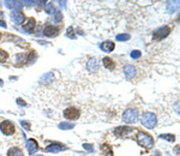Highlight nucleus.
Wrapping results in <instances>:
<instances>
[{
    "instance_id": "1",
    "label": "nucleus",
    "mask_w": 180,
    "mask_h": 156,
    "mask_svg": "<svg viewBox=\"0 0 180 156\" xmlns=\"http://www.w3.org/2000/svg\"><path fill=\"white\" fill-rule=\"evenodd\" d=\"M137 142H138V144H139L140 147L146 148V149H150V148L154 147V139H153V137L150 136V135H148V133H145V132H142V131L137 133Z\"/></svg>"
},
{
    "instance_id": "2",
    "label": "nucleus",
    "mask_w": 180,
    "mask_h": 156,
    "mask_svg": "<svg viewBox=\"0 0 180 156\" xmlns=\"http://www.w3.org/2000/svg\"><path fill=\"white\" fill-rule=\"evenodd\" d=\"M140 121H142V125L145 126L146 129H154L155 125H156L157 119H156V115H155L154 113H151V112H145V113L142 115Z\"/></svg>"
},
{
    "instance_id": "3",
    "label": "nucleus",
    "mask_w": 180,
    "mask_h": 156,
    "mask_svg": "<svg viewBox=\"0 0 180 156\" xmlns=\"http://www.w3.org/2000/svg\"><path fill=\"white\" fill-rule=\"evenodd\" d=\"M122 120L127 124H135L138 120V111L133 108L125 111V113L122 114Z\"/></svg>"
},
{
    "instance_id": "4",
    "label": "nucleus",
    "mask_w": 180,
    "mask_h": 156,
    "mask_svg": "<svg viewBox=\"0 0 180 156\" xmlns=\"http://www.w3.org/2000/svg\"><path fill=\"white\" fill-rule=\"evenodd\" d=\"M0 130H1V132H2L4 135L11 136V135H13V133L16 132V126H15V124H13L12 121H10V120H4V121L0 124Z\"/></svg>"
},
{
    "instance_id": "5",
    "label": "nucleus",
    "mask_w": 180,
    "mask_h": 156,
    "mask_svg": "<svg viewBox=\"0 0 180 156\" xmlns=\"http://www.w3.org/2000/svg\"><path fill=\"white\" fill-rule=\"evenodd\" d=\"M171 33V28L169 27H162L160 29H157L156 31H154L153 34V39L155 41H161V40L166 39Z\"/></svg>"
},
{
    "instance_id": "6",
    "label": "nucleus",
    "mask_w": 180,
    "mask_h": 156,
    "mask_svg": "<svg viewBox=\"0 0 180 156\" xmlns=\"http://www.w3.org/2000/svg\"><path fill=\"white\" fill-rule=\"evenodd\" d=\"M64 117L66 118L67 120H77L79 118V111L75 107H70L66 108L64 111Z\"/></svg>"
},
{
    "instance_id": "7",
    "label": "nucleus",
    "mask_w": 180,
    "mask_h": 156,
    "mask_svg": "<svg viewBox=\"0 0 180 156\" xmlns=\"http://www.w3.org/2000/svg\"><path fill=\"white\" fill-rule=\"evenodd\" d=\"M132 131H133L132 127H129V126H119V127H117V129L114 130V135L120 137V138H124V137L129 136Z\"/></svg>"
},
{
    "instance_id": "8",
    "label": "nucleus",
    "mask_w": 180,
    "mask_h": 156,
    "mask_svg": "<svg viewBox=\"0 0 180 156\" xmlns=\"http://www.w3.org/2000/svg\"><path fill=\"white\" fill-rule=\"evenodd\" d=\"M100 69V64H99V60L96 58H90L86 62V70L89 72H97Z\"/></svg>"
},
{
    "instance_id": "9",
    "label": "nucleus",
    "mask_w": 180,
    "mask_h": 156,
    "mask_svg": "<svg viewBox=\"0 0 180 156\" xmlns=\"http://www.w3.org/2000/svg\"><path fill=\"white\" fill-rule=\"evenodd\" d=\"M43 34H44V36H47V37H54V36H57V35L59 34V28L48 24V25L44 27Z\"/></svg>"
},
{
    "instance_id": "10",
    "label": "nucleus",
    "mask_w": 180,
    "mask_h": 156,
    "mask_svg": "<svg viewBox=\"0 0 180 156\" xmlns=\"http://www.w3.org/2000/svg\"><path fill=\"white\" fill-rule=\"evenodd\" d=\"M11 20H13L16 24H23V22L25 20V16L22 11L18 10H15L12 13H11Z\"/></svg>"
},
{
    "instance_id": "11",
    "label": "nucleus",
    "mask_w": 180,
    "mask_h": 156,
    "mask_svg": "<svg viewBox=\"0 0 180 156\" xmlns=\"http://www.w3.org/2000/svg\"><path fill=\"white\" fill-rule=\"evenodd\" d=\"M62 150H66V147L62 144H59V143H52L46 148V151H49V153H58V151H62Z\"/></svg>"
},
{
    "instance_id": "12",
    "label": "nucleus",
    "mask_w": 180,
    "mask_h": 156,
    "mask_svg": "<svg viewBox=\"0 0 180 156\" xmlns=\"http://www.w3.org/2000/svg\"><path fill=\"white\" fill-rule=\"evenodd\" d=\"M26 148H28V153L29 154H34V153H36L39 150V144H37V142L35 139L30 138L26 142Z\"/></svg>"
},
{
    "instance_id": "13",
    "label": "nucleus",
    "mask_w": 180,
    "mask_h": 156,
    "mask_svg": "<svg viewBox=\"0 0 180 156\" xmlns=\"http://www.w3.org/2000/svg\"><path fill=\"white\" fill-rule=\"evenodd\" d=\"M166 7H167V12L173 13L180 9V1H167Z\"/></svg>"
},
{
    "instance_id": "14",
    "label": "nucleus",
    "mask_w": 180,
    "mask_h": 156,
    "mask_svg": "<svg viewBox=\"0 0 180 156\" xmlns=\"http://www.w3.org/2000/svg\"><path fill=\"white\" fill-rule=\"evenodd\" d=\"M124 75H125L126 78L132 79V78L136 76V69H135V66H132V65H126L125 69H124Z\"/></svg>"
},
{
    "instance_id": "15",
    "label": "nucleus",
    "mask_w": 180,
    "mask_h": 156,
    "mask_svg": "<svg viewBox=\"0 0 180 156\" xmlns=\"http://www.w3.org/2000/svg\"><path fill=\"white\" fill-rule=\"evenodd\" d=\"M100 47H101V49H102L103 52L111 53V52H113V49H114L115 44H114V42H112V41H104V42H102V43H101Z\"/></svg>"
},
{
    "instance_id": "16",
    "label": "nucleus",
    "mask_w": 180,
    "mask_h": 156,
    "mask_svg": "<svg viewBox=\"0 0 180 156\" xmlns=\"http://www.w3.org/2000/svg\"><path fill=\"white\" fill-rule=\"evenodd\" d=\"M35 25H36L35 20H34V18H29V20H26V23H24V25H23V30L26 31V33H31V31L34 30Z\"/></svg>"
},
{
    "instance_id": "17",
    "label": "nucleus",
    "mask_w": 180,
    "mask_h": 156,
    "mask_svg": "<svg viewBox=\"0 0 180 156\" xmlns=\"http://www.w3.org/2000/svg\"><path fill=\"white\" fill-rule=\"evenodd\" d=\"M102 62H103V65H104V67L107 69V70H114L115 69V61H113V59L108 58V57H104V58L102 59Z\"/></svg>"
},
{
    "instance_id": "18",
    "label": "nucleus",
    "mask_w": 180,
    "mask_h": 156,
    "mask_svg": "<svg viewBox=\"0 0 180 156\" xmlns=\"http://www.w3.org/2000/svg\"><path fill=\"white\" fill-rule=\"evenodd\" d=\"M7 156H23V151L20 148L13 147L7 151Z\"/></svg>"
},
{
    "instance_id": "19",
    "label": "nucleus",
    "mask_w": 180,
    "mask_h": 156,
    "mask_svg": "<svg viewBox=\"0 0 180 156\" xmlns=\"http://www.w3.org/2000/svg\"><path fill=\"white\" fill-rule=\"evenodd\" d=\"M51 80H54V75H53L52 72H49V73H44V75L40 78V82L42 83V84L48 83V82H51Z\"/></svg>"
},
{
    "instance_id": "20",
    "label": "nucleus",
    "mask_w": 180,
    "mask_h": 156,
    "mask_svg": "<svg viewBox=\"0 0 180 156\" xmlns=\"http://www.w3.org/2000/svg\"><path fill=\"white\" fill-rule=\"evenodd\" d=\"M5 5L9 9H17L18 10L22 6V2L20 1H5Z\"/></svg>"
},
{
    "instance_id": "21",
    "label": "nucleus",
    "mask_w": 180,
    "mask_h": 156,
    "mask_svg": "<svg viewBox=\"0 0 180 156\" xmlns=\"http://www.w3.org/2000/svg\"><path fill=\"white\" fill-rule=\"evenodd\" d=\"M46 12L48 13V15H54L57 11H55V9H54V5L52 4V2H48L47 5H46Z\"/></svg>"
},
{
    "instance_id": "22",
    "label": "nucleus",
    "mask_w": 180,
    "mask_h": 156,
    "mask_svg": "<svg viewBox=\"0 0 180 156\" xmlns=\"http://www.w3.org/2000/svg\"><path fill=\"white\" fill-rule=\"evenodd\" d=\"M161 139H164V140H168V142H174L175 140V136L174 135H171V133H164V135H160Z\"/></svg>"
},
{
    "instance_id": "23",
    "label": "nucleus",
    "mask_w": 180,
    "mask_h": 156,
    "mask_svg": "<svg viewBox=\"0 0 180 156\" xmlns=\"http://www.w3.org/2000/svg\"><path fill=\"white\" fill-rule=\"evenodd\" d=\"M73 127H75V124H70V122L59 124V129H61V130H70V129H73Z\"/></svg>"
},
{
    "instance_id": "24",
    "label": "nucleus",
    "mask_w": 180,
    "mask_h": 156,
    "mask_svg": "<svg viewBox=\"0 0 180 156\" xmlns=\"http://www.w3.org/2000/svg\"><path fill=\"white\" fill-rule=\"evenodd\" d=\"M102 150H103V153H104V154H107L108 156H113V154H112V149H111V147H109V145L103 144V145H102Z\"/></svg>"
},
{
    "instance_id": "25",
    "label": "nucleus",
    "mask_w": 180,
    "mask_h": 156,
    "mask_svg": "<svg viewBox=\"0 0 180 156\" xmlns=\"http://www.w3.org/2000/svg\"><path fill=\"white\" fill-rule=\"evenodd\" d=\"M9 58V53L0 49V62H5V60Z\"/></svg>"
},
{
    "instance_id": "26",
    "label": "nucleus",
    "mask_w": 180,
    "mask_h": 156,
    "mask_svg": "<svg viewBox=\"0 0 180 156\" xmlns=\"http://www.w3.org/2000/svg\"><path fill=\"white\" fill-rule=\"evenodd\" d=\"M117 40L118 41H127V40H130V35L129 34H120L117 36Z\"/></svg>"
},
{
    "instance_id": "27",
    "label": "nucleus",
    "mask_w": 180,
    "mask_h": 156,
    "mask_svg": "<svg viewBox=\"0 0 180 156\" xmlns=\"http://www.w3.org/2000/svg\"><path fill=\"white\" fill-rule=\"evenodd\" d=\"M131 57L133 59H139L142 57V53L139 51H133V52H131Z\"/></svg>"
},
{
    "instance_id": "28",
    "label": "nucleus",
    "mask_w": 180,
    "mask_h": 156,
    "mask_svg": "<svg viewBox=\"0 0 180 156\" xmlns=\"http://www.w3.org/2000/svg\"><path fill=\"white\" fill-rule=\"evenodd\" d=\"M72 31H73V28L72 27H70L69 29H67V33H66V36H69V37H71V39H75L76 36L72 34Z\"/></svg>"
},
{
    "instance_id": "29",
    "label": "nucleus",
    "mask_w": 180,
    "mask_h": 156,
    "mask_svg": "<svg viewBox=\"0 0 180 156\" xmlns=\"http://www.w3.org/2000/svg\"><path fill=\"white\" fill-rule=\"evenodd\" d=\"M20 125H22V126H23L25 130H30V124H29L28 121H24V120H22V121H20Z\"/></svg>"
},
{
    "instance_id": "30",
    "label": "nucleus",
    "mask_w": 180,
    "mask_h": 156,
    "mask_svg": "<svg viewBox=\"0 0 180 156\" xmlns=\"http://www.w3.org/2000/svg\"><path fill=\"white\" fill-rule=\"evenodd\" d=\"M17 105H19L22 107H26L28 105H26V102H24L22 98H17Z\"/></svg>"
},
{
    "instance_id": "31",
    "label": "nucleus",
    "mask_w": 180,
    "mask_h": 156,
    "mask_svg": "<svg viewBox=\"0 0 180 156\" xmlns=\"http://www.w3.org/2000/svg\"><path fill=\"white\" fill-rule=\"evenodd\" d=\"M174 153H175L177 156H180V145H177V147L174 148Z\"/></svg>"
},
{
    "instance_id": "32",
    "label": "nucleus",
    "mask_w": 180,
    "mask_h": 156,
    "mask_svg": "<svg viewBox=\"0 0 180 156\" xmlns=\"http://www.w3.org/2000/svg\"><path fill=\"white\" fill-rule=\"evenodd\" d=\"M84 148H85L86 150H89V151H94V149H93V147H91L90 144H84Z\"/></svg>"
},
{
    "instance_id": "33",
    "label": "nucleus",
    "mask_w": 180,
    "mask_h": 156,
    "mask_svg": "<svg viewBox=\"0 0 180 156\" xmlns=\"http://www.w3.org/2000/svg\"><path fill=\"white\" fill-rule=\"evenodd\" d=\"M23 4H24V5H26V6H30V5H33V4H34V1H23Z\"/></svg>"
},
{
    "instance_id": "34",
    "label": "nucleus",
    "mask_w": 180,
    "mask_h": 156,
    "mask_svg": "<svg viewBox=\"0 0 180 156\" xmlns=\"http://www.w3.org/2000/svg\"><path fill=\"white\" fill-rule=\"evenodd\" d=\"M0 25H1V27H4V28H6V24H5V22H4V20H0Z\"/></svg>"
},
{
    "instance_id": "35",
    "label": "nucleus",
    "mask_w": 180,
    "mask_h": 156,
    "mask_svg": "<svg viewBox=\"0 0 180 156\" xmlns=\"http://www.w3.org/2000/svg\"><path fill=\"white\" fill-rule=\"evenodd\" d=\"M60 6L64 7V6H65V1H60Z\"/></svg>"
},
{
    "instance_id": "36",
    "label": "nucleus",
    "mask_w": 180,
    "mask_h": 156,
    "mask_svg": "<svg viewBox=\"0 0 180 156\" xmlns=\"http://www.w3.org/2000/svg\"><path fill=\"white\" fill-rule=\"evenodd\" d=\"M2 84H4V83H2V80H1V79H0V87H1V85H2Z\"/></svg>"
},
{
    "instance_id": "37",
    "label": "nucleus",
    "mask_w": 180,
    "mask_h": 156,
    "mask_svg": "<svg viewBox=\"0 0 180 156\" xmlns=\"http://www.w3.org/2000/svg\"><path fill=\"white\" fill-rule=\"evenodd\" d=\"M178 22H179V23H180V16H179V18H178Z\"/></svg>"
},
{
    "instance_id": "38",
    "label": "nucleus",
    "mask_w": 180,
    "mask_h": 156,
    "mask_svg": "<svg viewBox=\"0 0 180 156\" xmlns=\"http://www.w3.org/2000/svg\"><path fill=\"white\" fill-rule=\"evenodd\" d=\"M0 39H1V34H0Z\"/></svg>"
},
{
    "instance_id": "39",
    "label": "nucleus",
    "mask_w": 180,
    "mask_h": 156,
    "mask_svg": "<svg viewBox=\"0 0 180 156\" xmlns=\"http://www.w3.org/2000/svg\"><path fill=\"white\" fill-rule=\"evenodd\" d=\"M36 156H42V155H36Z\"/></svg>"
}]
</instances>
